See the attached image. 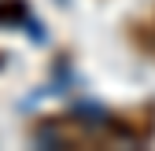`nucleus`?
<instances>
[{"mask_svg":"<svg viewBox=\"0 0 155 151\" xmlns=\"http://www.w3.org/2000/svg\"><path fill=\"white\" fill-rule=\"evenodd\" d=\"M26 18H30L26 0H0V26L4 30H15L18 22H26Z\"/></svg>","mask_w":155,"mask_h":151,"instance_id":"3","label":"nucleus"},{"mask_svg":"<svg viewBox=\"0 0 155 151\" xmlns=\"http://www.w3.org/2000/svg\"><path fill=\"white\" fill-rule=\"evenodd\" d=\"M104 125L111 129V137H122L129 144H148L155 137V103H133V107H118V111H107Z\"/></svg>","mask_w":155,"mask_h":151,"instance_id":"2","label":"nucleus"},{"mask_svg":"<svg viewBox=\"0 0 155 151\" xmlns=\"http://www.w3.org/2000/svg\"><path fill=\"white\" fill-rule=\"evenodd\" d=\"M111 129L92 118H78V114H52L48 122L37 125V140H45L52 147H107L111 144Z\"/></svg>","mask_w":155,"mask_h":151,"instance_id":"1","label":"nucleus"},{"mask_svg":"<svg viewBox=\"0 0 155 151\" xmlns=\"http://www.w3.org/2000/svg\"><path fill=\"white\" fill-rule=\"evenodd\" d=\"M129 33H133V41H137L148 55H155V15L148 18V22H133Z\"/></svg>","mask_w":155,"mask_h":151,"instance_id":"4","label":"nucleus"},{"mask_svg":"<svg viewBox=\"0 0 155 151\" xmlns=\"http://www.w3.org/2000/svg\"><path fill=\"white\" fill-rule=\"evenodd\" d=\"M0 66H4V55H0Z\"/></svg>","mask_w":155,"mask_h":151,"instance_id":"5","label":"nucleus"}]
</instances>
